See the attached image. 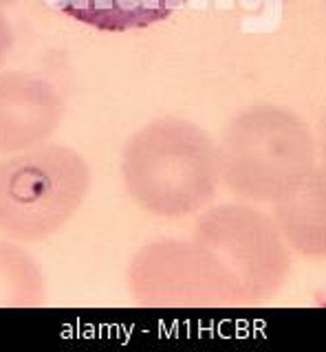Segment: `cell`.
I'll return each instance as SVG.
<instances>
[{
	"label": "cell",
	"instance_id": "6da1fadb",
	"mask_svg": "<svg viewBox=\"0 0 326 352\" xmlns=\"http://www.w3.org/2000/svg\"><path fill=\"white\" fill-rule=\"evenodd\" d=\"M122 179L144 212L161 218L192 216L212 201L221 183L219 146L192 121H150L126 143Z\"/></svg>",
	"mask_w": 326,
	"mask_h": 352
},
{
	"label": "cell",
	"instance_id": "7a4b0ae2",
	"mask_svg": "<svg viewBox=\"0 0 326 352\" xmlns=\"http://www.w3.org/2000/svg\"><path fill=\"white\" fill-rule=\"evenodd\" d=\"M315 168L309 126L282 106L245 108L230 121L219 143L221 181L241 201L276 203Z\"/></svg>",
	"mask_w": 326,
	"mask_h": 352
},
{
	"label": "cell",
	"instance_id": "3957f363",
	"mask_svg": "<svg viewBox=\"0 0 326 352\" xmlns=\"http://www.w3.org/2000/svg\"><path fill=\"white\" fill-rule=\"evenodd\" d=\"M91 190V168L80 152L40 143L0 161V234L40 242L78 214Z\"/></svg>",
	"mask_w": 326,
	"mask_h": 352
},
{
	"label": "cell",
	"instance_id": "277c9868",
	"mask_svg": "<svg viewBox=\"0 0 326 352\" xmlns=\"http://www.w3.org/2000/svg\"><path fill=\"white\" fill-rule=\"evenodd\" d=\"M192 240L208 249L230 273L245 304L269 300L287 282L289 245L274 218L252 205L234 203L208 209L199 218Z\"/></svg>",
	"mask_w": 326,
	"mask_h": 352
},
{
	"label": "cell",
	"instance_id": "5b68a950",
	"mask_svg": "<svg viewBox=\"0 0 326 352\" xmlns=\"http://www.w3.org/2000/svg\"><path fill=\"white\" fill-rule=\"evenodd\" d=\"M128 289L148 308L247 306L230 273L194 240H157L139 249L128 267Z\"/></svg>",
	"mask_w": 326,
	"mask_h": 352
},
{
	"label": "cell",
	"instance_id": "8992f818",
	"mask_svg": "<svg viewBox=\"0 0 326 352\" xmlns=\"http://www.w3.org/2000/svg\"><path fill=\"white\" fill-rule=\"evenodd\" d=\"M64 117V99L51 82L31 73H0V154L45 143Z\"/></svg>",
	"mask_w": 326,
	"mask_h": 352
},
{
	"label": "cell",
	"instance_id": "52a82bcc",
	"mask_svg": "<svg viewBox=\"0 0 326 352\" xmlns=\"http://www.w3.org/2000/svg\"><path fill=\"white\" fill-rule=\"evenodd\" d=\"M274 223L287 245L307 258H326V168H315L302 185L276 201Z\"/></svg>",
	"mask_w": 326,
	"mask_h": 352
},
{
	"label": "cell",
	"instance_id": "ba28073f",
	"mask_svg": "<svg viewBox=\"0 0 326 352\" xmlns=\"http://www.w3.org/2000/svg\"><path fill=\"white\" fill-rule=\"evenodd\" d=\"M188 0H56L64 16L97 31L124 33L170 18Z\"/></svg>",
	"mask_w": 326,
	"mask_h": 352
},
{
	"label": "cell",
	"instance_id": "9c48e42d",
	"mask_svg": "<svg viewBox=\"0 0 326 352\" xmlns=\"http://www.w3.org/2000/svg\"><path fill=\"white\" fill-rule=\"evenodd\" d=\"M47 297L45 275L29 251L0 240V308H34Z\"/></svg>",
	"mask_w": 326,
	"mask_h": 352
},
{
	"label": "cell",
	"instance_id": "30bf717a",
	"mask_svg": "<svg viewBox=\"0 0 326 352\" xmlns=\"http://www.w3.org/2000/svg\"><path fill=\"white\" fill-rule=\"evenodd\" d=\"M12 47H14V29L9 25V20L5 18L3 11H0V66L7 60Z\"/></svg>",
	"mask_w": 326,
	"mask_h": 352
},
{
	"label": "cell",
	"instance_id": "8fae6325",
	"mask_svg": "<svg viewBox=\"0 0 326 352\" xmlns=\"http://www.w3.org/2000/svg\"><path fill=\"white\" fill-rule=\"evenodd\" d=\"M289 3V0H238V5L247 11H267V9H274Z\"/></svg>",
	"mask_w": 326,
	"mask_h": 352
},
{
	"label": "cell",
	"instance_id": "7c38bea8",
	"mask_svg": "<svg viewBox=\"0 0 326 352\" xmlns=\"http://www.w3.org/2000/svg\"><path fill=\"white\" fill-rule=\"evenodd\" d=\"M318 146H320V154H322V165L326 168V110L320 119V132H318Z\"/></svg>",
	"mask_w": 326,
	"mask_h": 352
},
{
	"label": "cell",
	"instance_id": "4fadbf2b",
	"mask_svg": "<svg viewBox=\"0 0 326 352\" xmlns=\"http://www.w3.org/2000/svg\"><path fill=\"white\" fill-rule=\"evenodd\" d=\"M14 3H18V0H0V9H3V7H9V5H14Z\"/></svg>",
	"mask_w": 326,
	"mask_h": 352
}]
</instances>
